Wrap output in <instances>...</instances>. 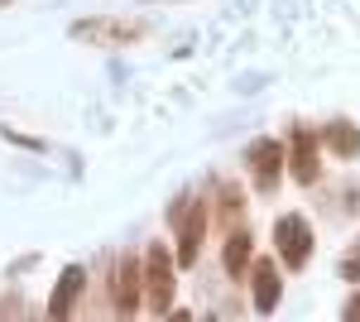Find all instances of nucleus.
Here are the masks:
<instances>
[{
    "label": "nucleus",
    "instance_id": "obj_2",
    "mask_svg": "<svg viewBox=\"0 0 360 322\" xmlns=\"http://www.w3.org/2000/svg\"><path fill=\"white\" fill-rule=\"evenodd\" d=\"M144 298L154 313L173 308V260L164 245H149V255H144Z\"/></svg>",
    "mask_w": 360,
    "mask_h": 322
},
{
    "label": "nucleus",
    "instance_id": "obj_7",
    "mask_svg": "<svg viewBox=\"0 0 360 322\" xmlns=\"http://www.w3.org/2000/svg\"><path fill=\"white\" fill-rule=\"evenodd\" d=\"M278 294H283L278 269L269 265V260H255V308H259V313H274V308H278Z\"/></svg>",
    "mask_w": 360,
    "mask_h": 322
},
{
    "label": "nucleus",
    "instance_id": "obj_9",
    "mask_svg": "<svg viewBox=\"0 0 360 322\" xmlns=\"http://www.w3.org/2000/svg\"><path fill=\"white\" fill-rule=\"evenodd\" d=\"M327 144H332V154L351 159V154H360V130L351 120H336V125H327Z\"/></svg>",
    "mask_w": 360,
    "mask_h": 322
},
{
    "label": "nucleus",
    "instance_id": "obj_3",
    "mask_svg": "<svg viewBox=\"0 0 360 322\" xmlns=\"http://www.w3.org/2000/svg\"><path fill=\"white\" fill-rule=\"evenodd\" d=\"M173 226H178V265H197L202 231H207V207L178 202V207H173Z\"/></svg>",
    "mask_w": 360,
    "mask_h": 322
},
{
    "label": "nucleus",
    "instance_id": "obj_12",
    "mask_svg": "<svg viewBox=\"0 0 360 322\" xmlns=\"http://www.w3.org/2000/svg\"><path fill=\"white\" fill-rule=\"evenodd\" d=\"M341 274H346L351 284H360V245H356V255H351V260H341Z\"/></svg>",
    "mask_w": 360,
    "mask_h": 322
},
{
    "label": "nucleus",
    "instance_id": "obj_8",
    "mask_svg": "<svg viewBox=\"0 0 360 322\" xmlns=\"http://www.w3.org/2000/svg\"><path fill=\"white\" fill-rule=\"evenodd\" d=\"M288 168H293L298 183H317V173H322V168H317V140L307 130L293 135V163H288Z\"/></svg>",
    "mask_w": 360,
    "mask_h": 322
},
{
    "label": "nucleus",
    "instance_id": "obj_1",
    "mask_svg": "<svg viewBox=\"0 0 360 322\" xmlns=\"http://www.w3.org/2000/svg\"><path fill=\"white\" fill-rule=\"evenodd\" d=\"M274 245L278 255H283V265L288 269H303L307 260H312V226H307V216L288 212L274 221Z\"/></svg>",
    "mask_w": 360,
    "mask_h": 322
},
{
    "label": "nucleus",
    "instance_id": "obj_13",
    "mask_svg": "<svg viewBox=\"0 0 360 322\" xmlns=\"http://www.w3.org/2000/svg\"><path fill=\"white\" fill-rule=\"evenodd\" d=\"M346 313H351V318H360V298H351V308H346Z\"/></svg>",
    "mask_w": 360,
    "mask_h": 322
},
{
    "label": "nucleus",
    "instance_id": "obj_11",
    "mask_svg": "<svg viewBox=\"0 0 360 322\" xmlns=\"http://www.w3.org/2000/svg\"><path fill=\"white\" fill-rule=\"evenodd\" d=\"M221 260H226V269H231V274H240V269L250 265V236H245V231H226Z\"/></svg>",
    "mask_w": 360,
    "mask_h": 322
},
{
    "label": "nucleus",
    "instance_id": "obj_4",
    "mask_svg": "<svg viewBox=\"0 0 360 322\" xmlns=\"http://www.w3.org/2000/svg\"><path fill=\"white\" fill-rule=\"evenodd\" d=\"M278 168H283V149L274 140H255L250 144V178H255V188L269 192L278 183Z\"/></svg>",
    "mask_w": 360,
    "mask_h": 322
},
{
    "label": "nucleus",
    "instance_id": "obj_6",
    "mask_svg": "<svg viewBox=\"0 0 360 322\" xmlns=\"http://www.w3.org/2000/svg\"><path fill=\"white\" fill-rule=\"evenodd\" d=\"M82 284H86L82 265H68V269H63L58 294H53V303H49V318H68V313H72V298H82Z\"/></svg>",
    "mask_w": 360,
    "mask_h": 322
},
{
    "label": "nucleus",
    "instance_id": "obj_5",
    "mask_svg": "<svg viewBox=\"0 0 360 322\" xmlns=\"http://www.w3.org/2000/svg\"><path fill=\"white\" fill-rule=\"evenodd\" d=\"M139 289H144V279H139V260L135 255H125L111 274V303L120 313H135L139 308Z\"/></svg>",
    "mask_w": 360,
    "mask_h": 322
},
{
    "label": "nucleus",
    "instance_id": "obj_10",
    "mask_svg": "<svg viewBox=\"0 0 360 322\" xmlns=\"http://www.w3.org/2000/svg\"><path fill=\"white\" fill-rule=\"evenodd\" d=\"M72 34H82V39H111V44H125V39H139L144 25H77Z\"/></svg>",
    "mask_w": 360,
    "mask_h": 322
}]
</instances>
